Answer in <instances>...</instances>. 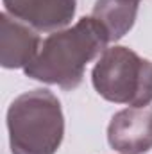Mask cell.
Returning a JSON list of instances; mask_svg holds the SVG:
<instances>
[{"instance_id": "obj_1", "label": "cell", "mask_w": 152, "mask_h": 154, "mask_svg": "<svg viewBox=\"0 0 152 154\" xmlns=\"http://www.w3.org/2000/svg\"><path fill=\"white\" fill-rule=\"evenodd\" d=\"M109 41V34L93 16H84L74 27L52 32L23 72L31 79L74 90L82 82L86 65L102 54Z\"/></svg>"}, {"instance_id": "obj_4", "label": "cell", "mask_w": 152, "mask_h": 154, "mask_svg": "<svg viewBox=\"0 0 152 154\" xmlns=\"http://www.w3.org/2000/svg\"><path fill=\"white\" fill-rule=\"evenodd\" d=\"M108 142L122 154H143L152 149V106L125 108L111 118Z\"/></svg>"}, {"instance_id": "obj_6", "label": "cell", "mask_w": 152, "mask_h": 154, "mask_svg": "<svg viewBox=\"0 0 152 154\" xmlns=\"http://www.w3.org/2000/svg\"><path fill=\"white\" fill-rule=\"evenodd\" d=\"M39 47L41 39L32 27L7 13L0 14V65L4 68H25L36 57Z\"/></svg>"}, {"instance_id": "obj_2", "label": "cell", "mask_w": 152, "mask_h": 154, "mask_svg": "<svg viewBox=\"0 0 152 154\" xmlns=\"http://www.w3.org/2000/svg\"><path fill=\"white\" fill-rule=\"evenodd\" d=\"M11 154H56L65 136L59 99L45 88L18 95L7 109Z\"/></svg>"}, {"instance_id": "obj_3", "label": "cell", "mask_w": 152, "mask_h": 154, "mask_svg": "<svg viewBox=\"0 0 152 154\" xmlns=\"http://www.w3.org/2000/svg\"><path fill=\"white\" fill-rule=\"evenodd\" d=\"M100 97L114 104L143 108L152 102V61L127 47L106 48L91 72Z\"/></svg>"}, {"instance_id": "obj_7", "label": "cell", "mask_w": 152, "mask_h": 154, "mask_svg": "<svg viewBox=\"0 0 152 154\" xmlns=\"http://www.w3.org/2000/svg\"><path fill=\"white\" fill-rule=\"evenodd\" d=\"M140 0H97L93 18L106 29L111 41L123 38L134 25Z\"/></svg>"}, {"instance_id": "obj_5", "label": "cell", "mask_w": 152, "mask_h": 154, "mask_svg": "<svg viewBox=\"0 0 152 154\" xmlns=\"http://www.w3.org/2000/svg\"><path fill=\"white\" fill-rule=\"evenodd\" d=\"M5 13L39 32H57L66 27L77 9V0H4Z\"/></svg>"}]
</instances>
